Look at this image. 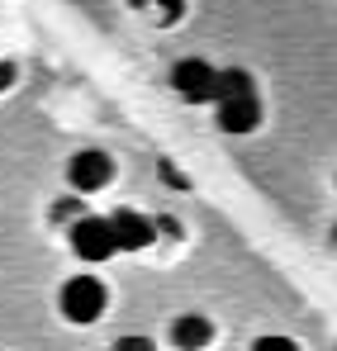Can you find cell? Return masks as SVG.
Wrapping results in <instances>:
<instances>
[{
    "label": "cell",
    "instance_id": "1",
    "mask_svg": "<svg viewBox=\"0 0 337 351\" xmlns=\"http://www.w3.org/2000/svg\"><path fill=\"white\" fill-rule=\"evenodd\" d=\"M57 304H62V318L67 323H95L100 313H105V304H110V290H105V280L100 276H71L62 294H57Z\"/></svg>",
    "mask_w": 337,
    "mask_h": 351
},
{
    "label": "cell",
    "instance_id": "2",
    "mask_svg": "<svg viewBox=\"0 0 337 351\" xmlns=\"http://www.w3.org/2000/svg\"><path fill=\"white\" fill-rule=\"evenodd\" d=\"M67 233H71V252H76L81 261H110L114 252H119L110 219H100V214H81Z\"/></svg>",
    "mask_w": 337,
    "mask_h": 351
},
{
    "label": "cell",
    "instance_id": "3",
    "mask_svg": "<svg viewBox=\"0 0 337 351\" xmlns=\"http://www.w3.org/2000/svg\"><path fill=\"white\" fill-rule=\"evenodd\" d=\"M214 66L205 58H181L171 66V90L181 95V100H190V105H214Z\"/></svg>",
    "mask_w": 337,
    "mask_h": 351
},
{
    "label": "cell",
    "instance_id": "4",
    "mask_svg": "<svg viewBox=\"0 0 337 351\" xmlns=\"http://www.w3.org/2000/svg\"><path fill=\"white\" fill-rule=\"evenodd\" d=\"M110 176H114V162H110V152H100V147H86V152H76V157L67 162V180H71L76 195H95V190H105Z\"/></svg>",
    "mask_w": 337,
    "mask_h": 351
},
{
    "label": "cell",
    "instance_id": "5",
    "mask_svg": "<svg viewBox=\"0 0 337 351\" xmlns=\"http://www.w3.org/2000/svg\"><path fill=\"white\" fill-rule=\"evenodd\" d=\"M110 228H114L119 252H143V247H152V242H157V223H152L148 214H138V209H114V214H110Z\"/></svg>",
    "mask_w": 337,
    "mask_h": 351
},
{
    "label": "cell",
    "instance_id": "6",
    "mask_svg": "<svg viewBox=\"0 0 337 351\" xmlns=\"http://www.w3.org/2000/svg\"><path fill=\"white\" fill-rule=\"evenodd\" d=\"M219 105V128L224 133H252L262 123V100L257 90H242V95H228V100H214Z\"/></svg>",
    "mask_w": 337,
    "mask_h": 351
},
{
    "label": "cell",
    "instance_id": "7",
    "mask_svg": "<svg viewBox=\"0 0 337 351\" xmlns=\"http://www.w3.org/2000/svg\"><path fill=\"white\" fill-rule=\"evenodd\" d=\"M171 342L181 351H200L214 342V323L205 318V313H181L176 323H171Z\"/></svg>",
    "mask_w": 337,
    "mask_h": 351
},
{
    "label": "cell",
    "instance_id": "8",
    "mask_svg": "<svg viewBox=\"0 0 337 351\" xmlns=\"http://www.w3.org/2000/svg\"><path fill=\"white\" fill-rule=\"evenodd\" d=\"M242 90H257V81L242 71V66H228L214 76V100H228V95H242Z\"/></svg>",
    "mask_w": 337,
    "mask_h": 351
},
{
    "label": "cell",
    "instance_id": "9",
    "mask_svg": "<svg viewBox=\"0 0 337 351\" xmlns=\"http://www.w3.org/2000/svg\"><path fill=\"white\" fill-rule=\"evenodd\" d=\"M128 5H133V10H157V19H162V24H176V19H181V10H185L181 0H128Z\"/></svg>",
    "mask_w": 337,
    "mask_h": 351
},
{
    "label": "cell",
    "instance_id": "10",
    "mask_svg": "<svg viewBox=\"0 0 337 351\" xmlns=\"http://www.w3.org/2000/svg\"><path fill=\"white\" fill-rule=\"evenodd\" d=\"M81 214H86V204H81L76 195H71V199H57V204H53V219H57V223H76Z\"/></svg>",
    "mask_w": 337,
    "mask_h": 351
},
{
    "label": "cell",
    "instance_id": "11",
    "mask_svg": "<svg viewBox=\"0 0 337 351\" xmlns=\"http://www.w3.org/2000/svg\"><path fill=\"white\" fill-rule=\"evenodd\" d=\"M252 351H299V347H294L290 337H257V342H252Z\"/></svg>",
    "mask_w": 337,
    "mask_h": 351
},
{
    "label": "cell",
    "instance_id": "12",
    "mask_svg": "<svg viewBox=\"0 0 337 351\" xmlns=\"http://www.w3.org/2000/svg\"><path fill=\"white\" fill-rule=\"evenodd\" d=\"M114 351H157V347H152L148 337H119V342H114Z\"/></svg>",
    "mask_w": 337,
    "mask_h": 351
},
{
    "label": "cell",
    "instance_id": "13",
    "mask_svg": "<svg viewBox=\"0 0 337 351\" xmlns=\"http://www.w3.org/2000/svg\"><path fill=\"white\" fill-rule=\"evenodd\" d=\"M157 223V233H167V237H181V223L171 219V214H162V219H152Z\"/></svg>",
    "mask_w": 337,
    "mask_h": 351
},
{
    "label": "cell",
    "instance_id": "14",
    "mask_svg": "<svg viewBox=\"0 0 337 351\" xmlns=\"http://www.w3.org/2000/svg\"><path fill=\"white\" fill-rule=\"evenodd\" d=\"M10 86H14V62L0 58V90H10Z\"/></svg>",
    "mask_w": 337,
    "mask_h": 351
},
{
    "label": "cell",
    "instance_id": "15",
    "mask_svg": "<svg viewBox=\"0 0 337 351\" xmlns=\"http://www.w3.org/2000/svg\"><path fill=\"white\" fill-rule=\"evenodd\" d=\"M333 247H337V223H333Z\"/></svg>",
    "mask_w": 337,
    "mask_h": 351
}]
</instances>
